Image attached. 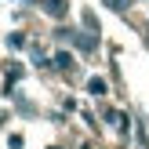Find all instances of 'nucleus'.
<instances>
[{
    "instance_id": "obj_3",
    "label": "nucleus",
    "mask_w": 149,
    "mask_h": 149,
    "mask_svg": "<svg viewBox=\"0 0 149 149\" xmlns=\"http://www.w3.org/2000/svg\"><path fill=\"white\" fill-rule=\"evenodd\" d=\"M131 0H109V7H127Z\"/></svg>"
},
{
    "instance_id": "obj_2",
    "label": "nucleus",
    "mask_w": 149,
    "mask_h": 149,
    "mask_svg": "<svg viewBox=\"0 0 149 149\" xmlns=\"http://www.w3.org/2000/svg\"><path fill=\"white\" fill-rule=\"evenodd\" d=\"M55 62H58V69H73V58H69V55H58Z\"/></svg>"
},
{
    "instance_id": "obj_1",
    "label": "nucleus",
    "mask_w": 149,
    "mask_h": 149,
    "mask_svg": "<svg viewBox=\"0 0 149 149\" xmlns=\"http://www.w3.org/2000/svg\"><path fill=\"white\" fill-rule=\"evenodd\" d=\"M87 91H91V95H106V80H102V77H95L91 84H87Z\"/></svg>"
}]
</instances>
